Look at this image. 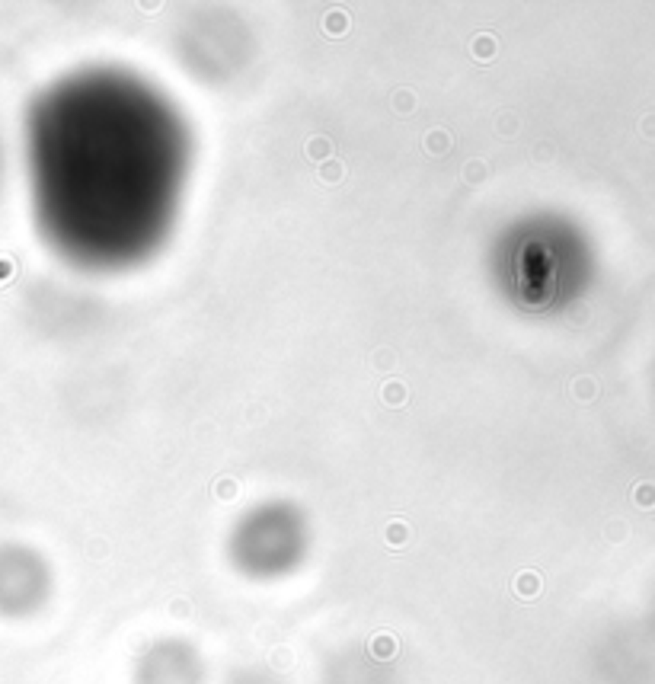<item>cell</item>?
Wrapping results in <instances>:
<instances>
[{
  "label": "cell",
  "mask_w": 655,
  "mask_h": 684,
  "mask_svg": "<svg viewBox=\"0 0 655 684\" xmlns=\"http://www.w3.org/2000/svg\"><path fill=\"white\" fill-rule=\"evenodd\" d=\"M636 499H640V505H655V486H640Z\"/></svg>",
  "instance_id": "cell-2"
},
{
  "label": "cell",
  "mask_w": 655,
  "mask_h": 684,
  "mask_svg": "<svg viewBox=\"0 0 655 684\" xmlns=\"http://www.w3.org/2000/svg\"><path fill=\"white\" fill-rule=\"evenodd\" d=\"M176 122L144 90L64 87L32 119V176L54 240L90 259L151 247L182 173Z\"/></svg>",
  "instance_id": "cell-1"
}]
</instances>
